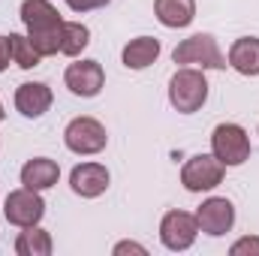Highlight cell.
Listing matches in <instances>:
<instances>
[{
  "label": "cell",
  "instance_id": "1",
  "mask_svg": "<svg viewBox=\"0 0 259 256\" xmlns=\"http://www.w3.org/2000/svg\"><path fill=\"white\" fill-rule=\"evenodd\" d=\"M21 21L27 27L30 42L42 58H52L61 52V27L64 18L49 0H24L21 3Z\"/></svg>",
  "mask_w": 259,
  "mask_h": 256
},
{
  "label": "cell",
  "instance_id": "2",
  "mask_svg": "<svg viewBox=\"0 0 259 256\" xmlns=\"http://www.w3.org/2000/svg\"><path fill=\"white\" fill-rule=\"evenodd\" d=\"M208 100V78L202 69L193 66H181L172 81H169V103L181 112V115H193L205 106Z\"/></svg>",
  "mask_w": 259,
  "mask_h": 256
},
{
  "label": "cell",
  "instance_id": "3",
  "mask_svg": "<svg viewBox=\"0 0 259 256\" xmlns=\"http://www.w3.org/2000/svg\"><path fill=\"white\" fill-rule=\"evenodd\" d=\"M172 61L181 66H202V69H223L226 55L220 52L217 39L211 33H196L190 39H184L181 46H175Z\"/></svg>",
  "mask_w": 259,
  "mask_h": 256
},
{
  "label": "cell",
  "instance_id": "4",
  "mask_svg": "<svg viewBox=\"0 0 259 256\" xmlns=\"http://www.w3.org/2000/svg\"><path fill=\"white\" fill-rule=\"evenodd\" d=\"M211 154L223 166H241L250 160V136L238 124H217L211 133Z\"/></svg>",
  "mask_w": 259,
  "mask_h": 256
},
{
  "label": "cell",
  "instance_id": "5",
  "mask_svg": "<svg viewBox=\"0 0 259 256\" xmlns=\"http://www.w3.org/2000/svg\"><path fill=\"white\" fill-rule=\"evenodd\" d=\"M223 175H226V166L214 154H196L181 169V184H184V190H190V193L214 190L223 181Z\"/></svg>",
  "mask_w": 259,
  "mask_h": 256
},
{
  "label": "cell",
  "instance_id": "6",
  "mask_svg": "<svg viewBox=\"0 0 259 256\" xmlns=\"http://www.w3.org/2000/svg\"><path fill=\"white\" fill-rule=\"evenodd\" d=\"M64 142L72 154H81V157H91V154H100L109 142L106 127L97 121V118H75L69 121L64 130Z\"/></svg>",
  "mask_w": 259,
  "mask_h": 256
},
{
  "label": "cell",
  "instance_id": "7",
  "mask_svg": "<svg viewBox=\"0 0 259 256\" xmlns=\"http://www.w3.org/2000/svg\"><path fill=\"white\" fill-rule=\"evenodd\" d=\"M3 214L12 226H36L46 214V202L39 190H30V187H21V190H12L3 202Z\"/></svg>",
  "mask_w": 259,
  "mask_h": 256
},
{
  "label": "cell",
  "instance_id": "8",
  "mask_svg": "<svg viewBox=\"0 0 259 256\" xmlns=\"http://www.w3.org/2000/svg\"><path fill=\"white\" fill-rule=\"evenodd\" d=\"M196 235H199L196 214H187V211H169L163 217V223H160V241L175 253L193 247Z\"/></svg>",
  "mask_w": 259,
  "mask_h": 256
},
{
  "label": "cell",
  "instance_id": "9",
  "mask_svg": "<svg viewBox=\"0 0 259 256\" xmlns=\"http://www.w3.org/2000/svg\"><path fill=\"white\" fill-rule=\"evenodd\" d=\"M196 223H199V229L205 235H214V238L217 235H226L232 229V223H235V208H232L229 199L214 196V199L202 202V208L196 211Z\"/></svg>",
  "mask_w": 259,
  "mask_h": 256
},
{
  "label": "cell",
  "instance_id": "10",
  "mask_svg": "<svg viewBox=\"0 0 259 256\" xmlns=\"http://www.w3.org/2000/svg\"><path fill=\"white\" fill-rule=\"evenodd\" d=\"M64 81L75 97H97L106 84V72L97 61H78V64L66 66Z\"/></svg>",
  "mask_w": 259,
  "mask_h": 256
},
{
  "label": "cell",
  "instance_id": "11",
  "mask_svg": "<svg viewBox=\"0 0 259 256\" xmlns=\"http://www.w3.org/2000/svg\"><path fill=\"white\" fill-rule=\"evenodd\" d=\"M69 187H72L75 196H81V199H97V196H103L106 187H109V169L100 166V163H81V166L72 169Z\"/></svg>",
  "mask_w": 259,
  "mask_h": 256
},
{
  "label": "cell",
  "instance_id": "12",
  "mask_svg": "<svg viewBox=\"0 0 259 256\" xmlns=\"http://www.w3.org/2000/svg\"><path fill=\"white\" fill-rule=\"evenodd\" d=\"M52 88L46 81H24L15 91V109L24 118H42L52 109Z\"/></svg>",
  "mask_w": 259,
  "mask_h": 256
},
{
  "label": "cell",
  "instance_id": "13",
  "mask_svg": "<svg viewBox=\"0 0 259 256\" xmlns=\"http://www.w3.org/2000/svg\"><path fill=\"white\" fill-rule=\"evenodd\" d=\"M61 178V166L49 157H33L21 166V184L30 190H49Z\"/></svg>",
  "mask_w": 259,
  "mask_h": 256
},
{
  "label": "cell",
  "instance_id": "14",
  "mask_svg": "<svg viewBox=\"0 0 259 256\" xmlns=\"http://www.w3.org/2000/svg\"><path fill=\"white\" fill-rule=\"evenodd\" d=\"M157 21L163 27H187L196 18V0H154Z\"/></svg>",
  "mask_w": 259,
  "mask_h": 256
},
{
  "label": "cell",
  "instance_id": "15",
  "mask_svg": "<svg viewBox=\"0 0 259 256\" xmlns=\"http://www.w3.org/2000/svg\"><path fill=\"white\" fill-rule=\"evenodd\" d=\"M229 66L241 75H259V39L256 36H241L229 49Z\"/></svg>",
  "mask_w": 259,
  "mask_h": 256
},
{
  "label": "cell",
  "instance_id": "16",
  "mask_svg": "<svg viewBox=\"0 0 259 256\" xmlns=\"http://www.w3.org/2000/svg\"><path fill=\"white\" fill-rule=\"evenodd\" d=\"M124 66L127 69H145L160 58V39L154 36H139V39H130L124 46Z\"/></svg>",
  "mask_w": 259,
  "mask_h": 256
},
{
  "label": "cell",
  "instance_id": "17",
  "mask_svg": "<svg viewBox=\"0 0 259 256\" xmlns=\"http://www.w3.org/2000/svg\"><path fill=\"white\" fill-rule=\"evenodd\" d=\"M18 256H49L52 253V235L39 226H24V232L15 238Z\"/></svg>",
  "mask_w": 259,
  "mask_h": 256
},
{
  "label": "cell",
  "instance_id": "18",
  "mask_svg": "<svg viewBox=\"0 0 259 256\" xmlns=\"http://www.w3.org/2000/svg\"><path fill=\"white\" fill-rule=\"evenodd\" d=\"M88 42H91V30L81 21H64V27H61V55L75 58L88 49Z\"/></svg>",
  "mask_w": 259,
  "mask_h": 256
},
{
  "label": "cell",
  "instance_id": "19",
  "mask_svg": "<svg viewBox=\"0 0 259 256\" xmlns=\"http://www.w3.org/2000/svg\"><path fill=\"white\" fill-rule=\"evenodd\" d=\"M9 52H12V61L21 69H33L42 61V55L36 52V46L30 42V36H21V33H9Z\"/></svg>",
  "mask_w": 259,
  "mask_h": 256
},
{
  "label": "cell",
  "instance_id": "20",
  "mask_svg": "<svg viewBox=\"0 0 259 256\" xmlns=\"http://www.w3.org/2000/svg\"><path fill=\"white\" fill-rule=\"evenodd\" d=\"M229 253H232V256H244V253L259 256V238H256V235H247V238L235 241V244L229 247Z\"/></svg>",
  "mask_w": 259,
  "mask_h": 256
},
{
  "label": "cell",
  "instance_id": "21",
  "mask_svg": "<svg viewBox=\"0 0 259 256\" xmlns=\"http://www.w3.org/2000/svg\"><path fill=\"white\" fill-rule=\"evenodd\" d=\"M12 61V52H9V36H0V72L9 66Z\"/></svg>",
  "mask_w": 259,
  "mask_h": 256
},
{
  "label": "cell",
  "instance_id": "22",
  "mask_svg": "<svg viewBox=\"0 0 259 256\" xmlns=\"http://www.w3.org/2000/svg\"><path fill=\"white\" fill-rule=\"evenodd\" d=\"M115 253L121 256V253H148V250H145V247H142V244H133V241H121V244H118V247H115Z\"/></svg>",
  "mask_w": 259,
  "mask_h": 256
},
{
  "label": "cell",
  "instance_id": "23",
  "mask_svg": "<svg viewBox=\"0 0 259 256\" xmlns=\"http://www.w3.org/2000/svg\"><path fill=\"white\" fill-rule=\"evenodd\" d=\"M66 6L75 9V12H88V9H94V6H100V3H97V0H66Z\"/></svg>",
  "mask_w": 259,
  "mask_h": 256
},
{
  "label": "cell",
  "instance_id": "24",
  "mask_svg": "<svg viewBox=\"0 0 259 256\" xmlns=\"http://www.w3.org/2000/svg\"><path fill=\"white\" fill-rule=\"evenodd\" d=\"M3 118H6V112H3V103H0V121H3Z\"/></svg>",
  "mask_w": 259,
  "mask_h": 256
},
{
  "label": "cell",
  "instance_id": "25",
  "mask_svg": "<svg viewBox=\"0 0 259 256\" xmlns=\"http://www.w3.org/2000/svg\"><path fill=\"white\" fill-rule=\"evenodd\" d=\"M97 3H100V6H106V3H109V0H97Z\"/></svg>",
  "mask_w": 259,
  "mask_h": 256
}]
</instances>
